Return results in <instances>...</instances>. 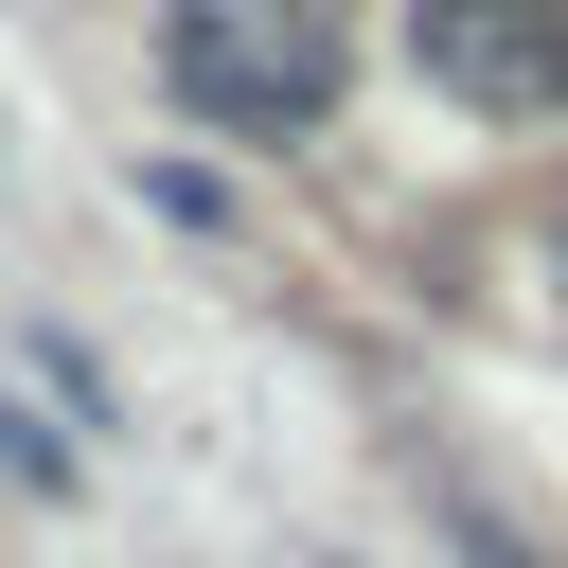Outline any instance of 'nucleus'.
<instances>
[{
  "instance_id": "nucleus-1",
  "label": "nucleus",
  "mask_w": 568,
  "mask_h": 568,
  "mask_svg": "<svg viewBox=\"0 0 568 568\" xmlns=\"http://www.w3.org/2000/svg\"><path fill=\"white\" fill-rule=\"evenodd\" d=\"M160 106L213 142H320L355 89V18L337 0H160Z\"/></svg>"
},
{
  "instance_id": "nucleus-2",
  "label": "nucleus",
  "mask_w": 568,
  "mask_h": 568,
  "mask_svg": "<svg viewBox=\"0 0 568 568\" xmlns=\"http://www.w3.org/2000/svg\"><path fill=\"white\" fill-rule=\"evenodd\" d=\"M408 71L462 124H568V0H408Z\"/></svg>"
},
{
  "instance_id": "nucleus-3",
  "label": "nucleus",
  "mask_w": 568,
  "mask_h": 568,
  "mask_svg": "<svg viewBox=\"0 0 568 568\" xmlns=\"http://www.w3.org/2000/svg\"><path fill=\"white\" fill-rule=\"evenodd\" d=\"M0 497H71V444H36V408H0Z\"/></svg>"
},
{
  "instance_id": "nucleus-4",
  "label": "nucleus",
  "mask_w": 568,
  "mask_h": 568,
  "mask_svg": "<svg viewBox=\"0 0 568 568\" xmlns=\"http://www.w3.org/2000/svg\"><path fill=\"white\" fill-rule=\"evenodd\" d=\"M444 550H462V568H532V550H515V532H497V515H462V532H444Z\"/></svg>"
},
{
  "instance_id": "nucleus-5",
  "label": "nucleus",
  "mask_w": 568,
  "mask_h": 568,
  "mask_svg": "<svg viewBox=\"0 0 568 568\" xmlns=\"http://www.w3.org/2000/svg\"><path fill=\"white\" fill-rule=\"evenodd\" d=\"M532 266H550V284H568V213H550V231H532Z\"/></svg>"
}]
</instances>
